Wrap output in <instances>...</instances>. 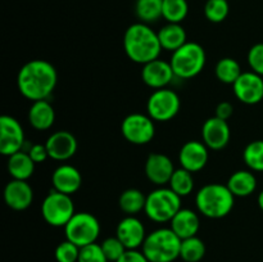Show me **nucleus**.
Here are the masks:
<instances>
[{
    "instance_id": "1",
    "label": "nucleus",
    "mask_w": 263,
    "mask_h": 262,
    "mask_svg": "<svg viewBox=\"0 0 263 262\" xmlns=\"http://www.w3.org/2000/svg\"><path fill=\"white\" fill-rule=\"evenodd\" d=\"M58 82L57 69L50 62L32 59L21 67L17 86L21 95L31 102L48 100Z\"/></svg>"
},
{
    "instance_id": "2",
    "label": "nucleus",
    "mask_w": 263,
    "mask_h": 262,
    "mask_svg": "<svg viewBox=\"0 0 263 262\" xmlns=\"http://www.w3.org/2000/svg\"><path fill=\"white\" fill-rule=\"evenodd\" d=\"M123 50L130 61L143 66L158 59L162 50L158 32L143 22L128 26L123 33Z\"/></svg>"
},
{
    "instance_id": "3",
    "label": "nucleus",
    "mask_w": 263,
    "mask_h": 262,
    "mask_svg": "<svg viewBox=\"0 0 263 262\" xmlns=\"http://www.w3.org/2000/svg\"><path fill=\"white\" fill-rule=\"evenodd\" d=\"M235 197L226 184H207L198 190L195 205L208 218H223L233 211Z\"/></svg>"
},
{
    "instance_id": "4",
    "label": "nucleus",
    "mask_w": 263,
    "mask_h": 262,
    "mask_svg": "<svg viewBox=\"0 0 263 262\" xmlns=\"http://www.w3.org/2000/svg\"><path fill=\"white\" fill-rule=\"evenodd\" d=\"M181 239L171 228H161L148 234L141 251L149 262H174L180 258Z\"/></svg>"
},
{
    "instance_id": "5",
    "label": "nucleus",
    "mask_w": 263,
    "mask_h": 262,
    "mask_svg": "<svg viewBox=\"0 0 263 262\" xmlns=\"http://www.w3.org/2000/svg\"><path fill=\"white\" fill-rule=\"evenodd\" d=\"M205 61H207V55H205L204 48L198 43L187 41L181 48L172 53L170 63L174 69L175 77L190 80L203 71Z\"/></svg>"
},
{
    "instance_id": "6",
    "label": "nucleus",
    "mask_w": 263,
    "mask_h": 262,
    "mask_svg": "<svg viewBox=\"0 0 263 262\" xmlns=\"http://www.w3.org/2000/svg\"><path fill=\"white\" fill-rule=\"evenodd\" d=\"M181 210V197L170 188L159 186L146 195L144 212L154 222H170Z\"/></svg>"
},
{
    "instance_id": "7",
    "label": "nucleus",
    "mask_w": 263,
    "mask_h": 262,
    "mask_svg": "<svg viewBox=\"0 0 263 262\" xmlns=\"http://www.w3.org/2000/svg\"><path fill=\"white\" fill-rule=\"evenodd\" d=\"M76 213L71 195L50 190L41 203V216L48 225L64 228Z\"/></svg>"
},
{
    "instance_id": "8",
    "label": "nucleus",
    "mask_w": 263,
    "mask_h": 262,
    "mask_svg": "<svg viewBox=\"0 0 263 262\" xmlns=\"http://www.w3.org/2000/svg\"><path fill=\"white\" fill-rule=\"evenodd\" d=\"M67 240L72 241L80 248L97 243L100 234V223L92 213L76 212L64 226Z\"/></svg>"
},
{
    "instance_id": "9",
    "label": "nucleus",
    "mask_w": 263,
    "mask_h": 262,
    "mask_svg": "<svg viewBox=\"0 0 263 262\" xmlns=\"http://www.w3.org/2000/svg\"><path fill=\"white\" fill-rule=\"evenodd\" d=\"M181 107V100L176 91L171 89L154 90L146 102L148 116L154 122H167L175 118Z\"/></svg>"
},
{
    "instance_id": "10",
    "label": "nucleus",
    "mask_w": 263,
    "mask_h": 262,
    "mask_svg": "<svg viewBox=\"0 0 263 262\" xmlns=\"http://www.w3.org/2000/svg\"><path fill=\"white\" fill-rule=\"evenodd\" d=\"M122 136L134 145H145L156 136L154 121L144 113H131L121 123Z\"/></svg>"
},
{
    "instance_id": "11",
    "label": "nucleus",
    "mask_w": 263,
    "mask_h": 262,
    "mask_svg": "<svg viewBox=\"0 0 263 262\" xmlns=\"http://www.w3.org/2000/svg\"><path fill=\"white\" fill-rule=\"evenodd\" d=\"M25 145V131L22 125L12 116L0 117V153L5 157L22 151Z\"/></svg>"
},
{
    "instance_id": "12",
    "label": "nucleus",
    "mask_w": 263,
    "mask_h": 262,
    "mask_svg": "<svg viewBox=\"0 0 263 262\" xmlns=\"http://www.w3.org/2000/svg\"><path fill=\"white\" fill-rule=\"evenodd\" d=\"M234 95L247 105L258 104L263 100V77L253 71L243 72L233 85Z\"/></svg>"
},
{
    "instance_id": "13",
    "label": "nucleus",
    "mask_w": 263,
    "mask_h": 262,
    "mask_svg": "<svg viewBox=\"0 0 263 262\" xmlns=\"http://www.w3.org/2000/svg\"><path fill=\"white\" fill-rule=\"evenodd\" d=\"M231 130L228 121L216 116L205 120L202 126V141L211 151H221L230 143Z\"/></svg>"
},
{
    "instance_id": "14",
    "label": "nucleus",
    "mask_w": 263,
    "mask_h": 262,
    "mask_svg": "<svg viewBox=\"0 0 263 262\" xmlns=\"http://www.w3.org/2000/svg\"><path fill=\"white\" fill-rule=\"evenodd\" d=\"M210 149L203 141L189 140L181 146L179 152V162L182 169L192 174L199 172L207 166L210 158Z\"/></svg>"
},
{
    "instance_id": "15",
    "label": "nucleus",
    "mask_w": 263,
    "mask_h": 262,
    "mask_svg": "<svg viewBox=\"0 0 263 262\" xmlns=\"http://www.w3.org/2000/svg\"><path fill=\"white\" fill-rule=\"evenodd\" d=\"M46 149H48L49 158L54 161H68L76 154L79 144L73 134L69 131L61 130L55 131L46 139Z\"/></svg>"
},
{
    "instance_id": "16",
    "label": "nucleus",
    "mask_w": 263,
    "mask_h": 262,
    "mask_svg": "<svg viewBox=\"0 0 263 262\" xmlns=\"http://www.w3.org/2000/svg\"><path fill=\"white\" fill-rule=\"evenodd\" d=\"M175 170L176 169L171 158L162 153L149 154L144 167L146 179L157 186H164L168 184Z\"/></svg>"
},
{
    "instance_id": "17",
    "label": "nucleus",
    "mask_w": 263,
    "mask_h": 262,
    "mask_svg": "<svg viewBox=\"0 0 263 262\" xmlns=\"http://www.w3.org/2000/svg\"><path fill=\"white\" fill-rule=\"evenodd\" d=\"M175 79L174 69L170 62H164L162 59H154L149 63L144 64L141 69V80L146 86L154 90L164 89L167 85Z\"/></svg>"
},
{
    "instance_id": "18",
    "label": "nucleus",
    "mask_w": 263,
    "mask_h": 262,
    "mask_svg": "<svg viewBox=\"0 0 263 262\" xmlns=\"http://www.w3.org/2000/svg\"><path fill=\"white\" fill-rule=\"evenodd\" d=\"M146 235L145 226L135 216H126L118 222L116 236L126 247V249H138L143 247Z\"/></svg>"
},
{
    "instance_id": "19",
    "label": "nucleus",
    "mask_w": 263,
    "mask_h": 262,
    "mask_svg": "<svg viewBox=\"0 0 263 262\" xmlns=\"http://www.w3.org/2000/svg\"><path fill=\"white\" fill-rule=\"evenodd\" d=\"M5 204L14 211H25L32 204L33 189L26 180L12 179L4 188Z\"/></svg>"
},
{
    "instance_id": "20",
    "label": "nucleus",
    "mask_w": 263,
    "mask_h": 262,
    "mask_svg": "<svg viewBox=\"0 0 263 262\" xmlns=\"http://www.w3.org/2000/svg\"><path fill=\"white\" fill-rule=\"evenodd\" d=\"M53 189L63 194L72 195L79 192L82 185L81 172L72 164H61L51 175Z\"/></svg>"
},
{
    "instance_id": "21",
    "label": "nucleus",
    "mask_w": 263,
    "mask_h": 262,
    "mask_svg": "<svg viewBox=\"0 0 263 262\" xmlns=\"http://www.w3.org/2000/svg\"><path fill=\"white\" fill-rule=\"evenodd\" d=\"M170 228L174 230V233L181 240L192 238V236L197 235L198 231H199V216L195 213V211L190 210V208H181L175 215V217L170 221Z\"/></svg>"
},
{
    "instance_id": "22",
    "label": "nucleus",
    "mask_w": 263,
    "mask_h": 262,
    "mask_svg": "<svg viewBox=\"0 0 263 262\" xmlns=\"http://www.w3.org/2000/svg\"><path fill=\"white\" fill-rule=\"evenodd\" d=\"M28 122L35 130L45 131L54 125L55 121V110L48 100H37L32 102L28 109Z\"/></svg>"
},
{
    "instance_id": "23",
    "label": "nucleus",
    "mask_w": 263,
    "mask_h": 262,
    "mask_svg": "<svg viewBox=\"0 0 263 262\" xmlns=\"http://www.w3.org/2000/svg\"><path fill=\"white\" fill-rule=\"evenodd\" d=\"M226 185L234 197L246 198L256 192L257 177L251 170H239L229 177Z\"/></svg>"
},
{
    "instance_id": "24",
    "label": "nucleus",
    "mask_w": 263,
    "mask_h": 262,
    "mask_svg": "<svg viewBox=\"0 0 263 262\" xmlns=\"http://www.w3.org/2000/svg\"><path fill=\"white\" fill-rule=\"evenodd\" d=\"M186 38V31L181 23H167L158 31V39L162 49L172 53L187 43Z\"/></svg>"
},
{
    "instance_id": "25",
    "label": "nucleus",
    "mask_w": 263,
    "mask_h": 262,
    "mask_svg": "<svg viewBox=\"0 0 263 262\" xmlns=\"http://www.w3.org/2000/svg\"><path fill=\"white\" fill-rule=\"evenodd\" d=\"M35 162L31 159L27 152H17L8 157V172L14 180H26L27 181L35 171Z\"/></svg>"
},
{
    "instance_id": "26",
    "label": "nucleus",
    "mask_w": 263,
    "mask_h": 262,
    "mask_svg": "<svg viewBox=\"0 0 263 262\" xmlns=\"http://www.w3.org/2000/svg\"><path fill=\"white\" fill-rule=\"evenodd\" d=\"M146 195L139 189H126L122 192L118 199V205H120L121 211L125 212L127 216H135L139 212L144 211L145 208Z\"/></svg>"
},
{
    "instance_id": "27",
    "label": "nucleus",
    "mask_w": 263,
    "mask_h": 262,
    "mask_svg": "<svg viewBox=\"0 0 263 262\" xmlns=\"http://www.w3.org/2000/svg\"><path fill=\"white\" fill-rule=\"evenodd\" d=\"M241 73L243 72H241L239 62L230 57L221 58L215 67V74L217 80L226 85H234V82L239 79Z\"/></svg>"
},
{
    "instance_id": "28",
    "label": "nucleus",
    "mask_w": 263,
    "mask_h": 262,
    "mask_svg": "<svg viewBox=\"0 0 263 262\" xmlns=\"http://www.w3.org/2000/svg\"><path fill=\"white\" fill-rule=\"evenodd\" d=\"M163 0H136L135 14L143 23H153L162 18Z\"/></svg>"
},
{
    "instance_id": "29",
    "label": "nucleus",
    "mask_w": 263,
    "mask_h": 262,
    "mask_svg": "<svg viewBox=\"0 0 263 262\" xmlns=\"http://www.w3.org/2000/svg\"><path fill=\"white\" fill-rule=\"evenodd\" d=\"M205 251L207 248L204 241L197 235L182 239L180 247V258L185 262H199L205 256Z\"/></svg>"
},
{
    "instance_id": "30",
    "label": "nucleus",
    "mask_w": 263,
    "mask_h": 262,
    "mask_svg": "<svg viewBox=\"0 0 263 262\" xmlns=\"http://www.w3.org/2000/svg\"><path fill=\"white\" fill-rule=\"evenodd\" d=\"M168 188L174 190L181 198L187 197L194 190V177H193V174L187 171V170L182 169V167L176 169L174 174H172L171 179H170Z\"/></svg>"
},
{
    "instance_id": "31",
    "label": "nucleus",
    "mask_w": 263,
    "mask_h": 262,
    "mask_svg": "<svg viewBox=\"0 0 263 262\" xmlns=\"http://www.w3.org/2000/svg\"><path fill=\"white\" fill-rule=\"evenodd\" d=\"M189 13L187 0H163L162 18L168 23H181Z\"/></svg>"
},
{
    "instance_id": "32",
    "label": "nucleus",
    "mask_w": 263,
    "mask_h": 262,
    "mask_svg": "<svg viewBox=\"0 0 263 262\" xmlns=\"http://www.w3.org/2000/svg\"><path fill=\"white\" fill-rule=\"evenodd\" d=\"M243 161L251 171L263 172V140L251 141L244 148Z\"/></svg>"
},
{
    "instance_id": "33",
    "label": "nucleus",
    "mask_w": 263,
    "mask_h": 262,
    "mask_svg": "<svg viewBox=\"0 0 263 262\" xmlns=\"http://www.w3.org/2000/svg\"><path fill=\"white\" fill-rule=\"evenodd\" d=\"M230 5L228 0H207L204 4V15L210 22L221 23L228 18Z\"/></svg>"
},
{
    "instance_id": "34",
    "label": "nucleus",
    "mask_w": 263,
    "mask_h": 262,
    "mask_svg": "<svg viewBox=\"0 0 263 262\" xmlns=\"http://www.w3.org/2000/svg\"><path fill=\"white\" fill-rule=\"evenodd\" d=\"M102 246L103 252L109 262H117L123 253L126 252V247L117 236H109L103 240Z\"/></svg>"
},
{
    "instance_id": "35",
    "label": "nucleus",
    "mask_w": 263,
    "mask_h": 262,
    "mask_svg": "<svg viewBox=\"0 0 263 262\" xmlns=\"http://www.w3.org/2000/svg\"><path fill=\"white\" fill-rule=\"evenodd\" d=\"M80 256V247L69 240L59 243L55 248L57 262H77Z\"/></svg>"
},
{
    "instance_id": "36",
    "label": "nucleus",
    "mask_w": 263,
    "mask_h": 262,
    "mask_svg": "<svg viewBox=\"0 0 263 262\" xmlns=\"http://www.w3.org/2000/svg\"><path fill=\"white\" fill-rule=\"evenodd\" d=\"M77 262H109L103 252L102 246L98 243L89 244L80 248V256Z\"/></svg>"
},
{
    "instance_id": "37",
    "label": "nucleus",
    "mask_w": 263,
    "mask_h": 262,
    "mask_svg": "<svg viewBox=\"0 0 263 262\" xmlns=\"http://www.w3.org/2000/svg\"><path fill=\"white\" fill-rule=\"evenodd\" d=\"M248 64L251 71L263 77V43L254 44L248 51Z\"/></svg>"
},
{
    "instance_id": "38",
    "label": "nucleus",
    "mask_w": 263,
    "mask_h": 262,
    "mask_svg": "<svg viewBox=\"0 0 263 262\" xmlns=\"http://www.w3.org/2000/svg\"><path fill=\"white\" fill-rule=\"evenodd\" d=\"M27 153L30 154L31 159L36 164L43 163V162H45L49 158V153L45 144H32L31 148L27 151Z\"/></svg>"
},
{
    "instance_id": "39",
    "label": "nucleus",
    "mask_w": 263,
    "mask_h": 262,
    "mask_svg": "<svg viewBox=\"0 0 263 262\" xmlns=\"http://www.w3.org/2000/svg\"><path fill=\"white\" fill-rule=\"evenodd\" d=\"M117 262H149L143 251L138 249H126L125 253L121 256Z\"/></svg>"
},
{
    "instance_id": "40",
    "label": "nucleus",
    "mask_w": 263,
    "mask_h": 262,
    "mask_svg": "<svg viewBox=\"0 0 263 262\" xmlns=\"http://www.w3.org/2000/svg\"><path fill=\"white\" fill-rule=\"evenodd\" d=\"M234 107L230 102H221L218 103L215 109V116L217 118H221L223 121H228L233 116Z\"/></svg>"
},
{
    "instance_id": "41",
    "label": "nucleus",
    "mask_w": 263,
    "mask_h": 262,
    "mask_svg": "<svg viewBox=\"0 0 263 262\" xmlns=\"http://www.w3.org/2000/svg\"><path fill=\"white\" fill-rule=\"evenodd\" d=\"M257 203H258V207L261 208V211L263 212V190L258 194V198H257Z\"/></svg>"
}]
</instances>
